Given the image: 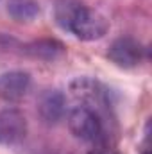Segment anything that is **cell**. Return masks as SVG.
<instances>
[{
  "label": "cell",
  "instance_id": "6da1fadb",
  "mask_svg": "<svg viewBox=\"0 0 152 154\" xmlns=\"http://www.w3.org/2000/svg\"><path fill=\"white\" fill-rule=\"evenodd\" d=\"M66 29L72 31L75 34V38L82 39V41H95V39H100L108 32L109 22L100 11L81 4L74 13V16L70 18Z\"/></svg>",
  "mask_w": 152,
  "mask_h": 154
},
{
  "label": "cell",
  "instance_id": "7a4b0ae2",
  "mask_svg": "<svg viewBox=\"0 0 152 154\" xmlns=\"http://www.w3.org/2000/svg\"><path fill=\"white\" fill-rule=\"evenodd\" d=\"M68 129L77 140L88 142V143L97 142L102 136V122L99 115L88 106H79L70 111Z\"/></svg>",
  "mask_w": 152,
  "mask_h": 154
},
{
  "label": "cell",
  "instance_id": "3957f363",
  "mask_svg": "<svg viewBox=\"0 0 152 154\" xmlns=\"http://www.w3.org/2000/svg\"><path fill=\"white\" fill-rule=\"evenodd\" d=\"M27 134V120L22 111L9 108L0 111V143L14 145L20 143Z\"/></svg>",
  "mask_w": 152,
  "mask_h": 154
},
{
  "label": "cell",
  "instance_id": "277c9868",
  "mask_svg": "<svg viewBox=\"0 0 152 154\" xmlns=\"http://www.w3.org/2000/svg\"><path fill=\"white\" fill-rule=\"evenodd\" d=\"M108 57L120 68H134L143 59V48L136 39L118 38L111 43Z\"/></svg>",
  "mask_w": 152,
  "mask_h": 154
},
{
  "label": "cell",
  "instance_id": "5b68a950",
  "mask_svg": "<svg viewBox=\"0 0 152 154\" xmlns=\"http://www.w3.org/2000/svg\"><path fill=\"white\" fill-rule=\"evenodd\" d=\"M31 86V75L22 70L5 72L0 75V99L7 102H18L25 97Z\"/></svg>",
  "mask_w": 152,
  "mask_h": 154
},
{
  "label": "cell",
  "instance_id": "8992f818",
  "mask_svg": "<svg viewBox=\"0 0 152 154\" xmlns=\"http://www.w3.org/2000/svg\"><path fill=\"white\" fill-rule=\"evenodd\" d=\"M65 95L57 90H45L38 99V115L39 118L52 125V124H57L63 115H65Z\"/></svg>",
  "mask_w": 152,
  "mask_h": 154
},
{
  "label": "cell",
  "instance_id": "52a82bcc",
  "mask_svg": "<svg viewBox=\"0 0 152 154\" xmlns=\"http://www.w3.org/2000/svg\"><path fill=\"white\" fill-rule=\"evenodd\" d=\"M70 91L77 100H82L86 104L90 102H99L102 97V90L99 86V82L88 79V77H79L70 84Z\"/></svg>",
  "mask_w": 152,
  "mask_h": 154
},
{
  "label": "cell",
  "instance_id": "ba28073f",
  "mask_svg": "<svg viewBox=\"0 0 152 154\" xmlns=\"http://www.w3.org/2000/svg\"><path fill=\"white\" fill-rule=\"evenodd\" d=\"M25 52L29 56H32V57L52 61V59H57V57H61L65 54V47L56 39H39V41H34V43L27 45Z\"/></svg>",
  "mask_w": 152,
  "mask_h": 154
},
{
  "label": "cell",
  "instance_id": "9c48e42d",
  "mask_svg": "<svg viewBox=\"0 0 152 154\" xmlns=\"http://www.w3.org/2000/svg\"><path fill=\"white\" fill-rule=\"evenodd\" d=\"M7 11L16 22H32L39 14V4L38 0H9Z\"/></svg>",
  "mask_w": 152,
  "mask_h": 154
},
{
  "label": "cell",
  "instance_id": "30bf717a",
  "mask_svg": "<svg viewBox=\"0 0 152 154\" xmlns=\"http://www.w3.org/2000/svg\"><path fill=\"white\" fill-rule=\"evenodd\" d=\"M79 5L81 4L75 2V0H59L57 2V5H56V18H57L61 27H65V29L68 27V22L74 16V13L77 11Z\"/></svg>",
  "mask_w": 152,
  "mask_h": 154
},
{
  "label": "cell",
  "instance_id": "8fae6325",
  "mask_svg": "<svg viewBox=\"0 0 152 154\" xmlns=\"http://www.w3.org/2000/svg\"><path fill=\"white\" fill-rule=\"evenodd\" d=\"M143 154H149V152H143Z\"/></svg>",
  "mask_w": 152,
  "mask_h": 154
}]
</instances>
